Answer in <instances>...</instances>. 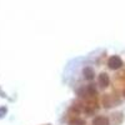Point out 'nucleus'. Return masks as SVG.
I'll return each instance as SVG.
<instances>
[{
  "instance_id": "f257e3e1",
  "label": "nucleus",
  "mask_w": 125,
  "mask_h": 125,
  "mask_svg": "<svg viewBox=\"0 0 125 125\" xmlns=\"http://www.w3.org/2000/svg\"><path fill=\"white\" fill-rule=\"evenodd\" d=\"M108 65H109L110 69H119V68L123 65V60H121L119 56L114 55V56H111V58L109 59Z\"/></svg>"
},
{
  "instance_id": "20e7f679",
  "label": "nucleus",
  "mask_w": 125,
  "mask_h": 125,
  "mask_svg": "<svg viewBox=\"0 0 125 125\" xmlns=\"http://www.w3.org/2000/svg\"><path fill=\"white\" fill-rule=\"evenodd\" d=\"M84 74L86 75V78H88V79H91V78H93V75H94V74H93V70H91V69H89V68L84 70Z\"/></svg>"
},
{
  "instance_id": "f03ea898",
  "label": "nucleus",
  "mask_w": 125,
  "mask_h": 125,
  "mask_svg": "<svg viewBox=\"0 0 125 125\" xmlns=\"http://www.w3.org/2000/svg\"><path fill=\"white\" fill-rule=\"evenodd\" d=\"M93 124L94 125H109V121L105 116H99L93 121Z\"/></svg>"
},
{
  "instance_id": "39448f33",
  "label": "nucleus",
  "mask_w": 125,
  "mask_h": 125,
  "mask_svg": "<svg viewBox=\"0 0 125 125\" xmlns=\"http://www.w3.org/2000/svg\"><path fill=\"white\" fill-rule=\"evenodd\" d=\"M124 94H125V90H124Z\"/></svg>"
},
{
  "instance_id": "7ed1b4c3",
  "label": "nucleus",
  "mask_w": 125,
  "mask_h": 125,
  "mask_svg": "<svg viewBox=\"0 0 125 125\" xmlns=\"http://www.w3.org/2000/svg\"><path fill=\"white\" fill-rule=\"evenodd\" d=\"M99 84L101 86H106L109 84V76L106 74H104V73L100 74V76H99Z\"/></svg>"
}]
</instances>
